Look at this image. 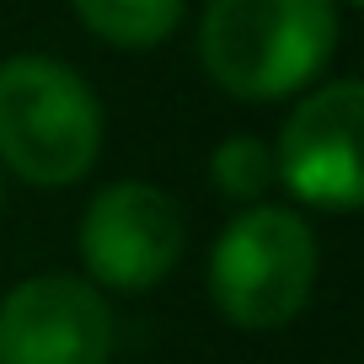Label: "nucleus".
<instances>
[{"mask_svg": "<svg viewBox=\"0 0 364 364\" xmlns=\"http://www.w3.org/2000/svg\"><path fill=\"white\" fill-rule=\"evenodd\" d=\"M338 48L332 0H209L198 22V59L209 80L241 102L306 91Z\"/></svg>", "mask_w": 364, "mask_h": 364, "instance_id": "1", "label": "nucleus"}, {"mask_svg": "<svg viewBox=\"0 0 364 364\" xmlns=\"http://www.w3.org/2000/svg\"><path fill=\"white\" fill-rule=\"evenodd\" d=\"M102 107L97 91L48 54L0 65V161L33 188H70L97 166Z\"/></svg>", "mask_w": 364, "mask_h": 364, "instance_id": "2", "label": "nucleus"}, {"mask_svg": "<svg viewBox=\"0 0 364 364\" xmlns=\"http://www.w3.org/2000/svg\"><path fill=\"white\" fill-rule=\"evenodd\" d=\"M316 289V236L295 209L252 204L209 252V295L220 316L247 332L295 321Z\"/></svg>", "mask_w": 364, "mask_h": 364, "instance_id": "3", "label": "nucleus"}, {"mask_svg": "<svg viewBox=\"0 0 364 364\" xmlns=\"http://www.w3.org/2000/svg\"><path fill=\"white\" fill-rule=\"evenodd\" d=\"M359 124H364V86L359 80H327L306 91V102L279 129L273 171L289 193L311 209L348 215L364 198L359 171Z\"/></svg>", "mask_w": 364, "mask_h": 364, "instance_id": "4", "label": "nucleus"}, {"mask_svg": "<svg viewBox=\"0 0 364 364\" xmlns=\"http://www.w3.org/2000/svg\"><path fill=\"white\" fill-rule=\"evenodd\" d=\"M182 257V209L156 182H107L80 215V262L107 289H156Z\"/></svg>", "mask_w": 364, "mask_h": 364, "instance_id": "5", "label": "nucleus"}, {"mask_svg": "<svg viewBox=\"0 0 364 364\" xmlns=\"http://www.w3.org/2000/svg\"><path fill=\"white\" fill-rule=\"evenodd\" d=\"M113 316L97 284L38 273L0 300V364H107Z\"/></svg>", "mask_w": 364, "mask_h": 364, "instance_id": "6", "label": "nucleus"}, {"mask_svg": "<svg viewBox=\"0 0 364 364\" xmlns=\"http://www.w3.org/2000/svg\"><path fill=\"white\" fill-rule=\"evenodd\" d=\"M75 16L113 48H156L177 33L182 0H75Z\"/></svg>", "mask_w": 364, "mask_h": 364, "instance_id": "7", "label": "nucleus"}, {"mask_svg": "<svg viewBox=\"0 0 364 364\" xmlns=\"http://www.w3.org/2000/svg\"><path fill=\"white\" fill-rule=\"evenodd\" d=\"M209 177H215V188L225 198H236V204H262V193L279 182V171H273V145L257 139V134L220 139L215 156H209Z\"/></svg>", "mask_w": 364, "mask_h": 364, "instance_id": "8", "label": "nucleus"}, {"mask_svg": "<svg viewBox=\"0 0 364 364\" xmlns=\"http://www.w3.org/2000/svg\"><path fill=\"white\" fill-rule=\"evenodd\" d=\"M0 204H6V177H0Z\"/></svg>", "mask_w": 364, "mask_h": 364, "instance_id": "9", "label": "nucleus"}, {"mask_svg": "<svg viewBox=\"0 0 364 364\" xmlns=\"http://www.w3.org/2000/svg\"><path fill=\"white\" fill-rule=\"evenodd\" d=\"M348 6H359V0H348Z\"/></svg>", "mask_w": 364, "mask_h": 364, "instance_id": "10", "label": "nucleus"}]
</instances>
